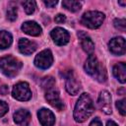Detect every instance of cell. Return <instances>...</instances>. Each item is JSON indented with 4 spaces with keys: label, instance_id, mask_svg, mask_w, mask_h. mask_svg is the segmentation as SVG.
Here are the masks:
<instances>
[{
    "label": "cell",
    "instance_id": "7",
    "mask_svg": "<svg viewBox=\"0 0 126 126\" xmlns=\"http://www.w3.org/2000/svg\"><path fill=\"white\" fill-rule=\"evenodd\" d=\"M65 78H66V83H65L66 91L72 95L77 94L81 89V84L78 78L76 77V75L74 74V72L68 71L67 74H65Z\"/></svg>",
    "mask_w": 126,
    "mask_h": 126
},
{
    "label": "cell",
    "instance_id": "21",
    "mask_svg": "<svg viewBox=\"0 0 126 126\" xmlns=\"http://www.w3.org/2000/svg\"><path fill=\"white\" fill-rule=\"evenodd\" d=\"M41 87L44 91H47L53 87H55V81L52 77H45L41 82Z\"/></svg>",
    "mask_w": 126,
    "mask_h": 126
},
{
    "label": "cell",
    "instance_id": "3",
    "mask_svg": "<svg viewBox=\"0 0 126 126\" xmlns=\"http://www.w3.org/2000/svg\"><path fill=\"white\" fill-rule=\"evenodd\" d=\"M21 67H22V62L14 56L8 55L0 59V70L7 77L10 78L15 77L19 73Z\"/></svg>",
    "mask_w": 126,
    "mask_h": 126
},
{
    "label": "cell",
    "instance_id": "5",
    "mask_svg": "<svg viewBox=\"0 0 126 126\" xmlns=\"http://www.w3.org/2000/svg\"><path fill=\"white\" fill-rule=\"evenodd\" d=\"M13 96L21 101H27L32 97V92L30 90L29 84L26 82H20L14 86L12 91Z\"/></svg>",
    "mask_w": 126,
    "mask_h": 126
},
{
    "label": "cell",
    "instance_id": "12",
    "mask_svg": "<svg viewBox=\"0 0 126 126\" xmlns=\"http://www.w3.org/2000/svg\"><path fill=\"white\" fill-rule=\"evenodd\" d=\"M37 116L42 126H53L55 123V116L49 109L41 108L40 110H38Z\"/></svg>",
    "mask_w": 126,
    "mask_h": 126
},
{
    "label": "cell",
    "instance_id": "15",
    "mask_svg": "<svg viewBox=\"0 0 126 126\" xmlns=\"http://www.w3.org/2000/svg\"><path fill=\"white\" fill-rule=\"evenodd\" d=\"M22 31L25 33L29 35H32V36H37L41 33V28L39 27L38 24H36L33 21L25 22L22 25Z\"/></svg>",
    "mask_w": 126,
    "mask_h": 126
},
{
    "label": "cell",
    "instance_id": "8",
    "mask_svg": "<svg viewBox=\"0 0 126 126\" xmlns=\"http://www.w3.org/2000/svg\"><path fill=\"white\" fill-rule=\"evenodd\" d=\"M45 99L48 101V103L51 106H53L57 110H62L64 108V103L60 99L59 93L55 89V87L45 91Z\"/></svg>",
    "mask_w": 126,
    "mask_h": 126
},
{
    "label": "cell",
    "instance_id": "1",
    "mask_svg": "<svg viewBox=\"0 0 126 126\" xmlns=\"http://www.w3.org/2000/svg\"><path fill=\"white\" fill-rule=\"evenodd\" d=\"M94 107L92 98L88 94H82L76 102L74 109V119L82 123L86 121L94 112Z\"/></svg>",
    "mask_w": 126,
    "mask_h": 126
},
{
    "label": "cell",
    "instance_id": "2",
    "mask_svg": "<svg viewBox=\"0 0 126 126\" xmlns=\"http://www.w3.org/2000/svg\"><path fill=\"white\" fill-rule=\"evenodd\" d=\"M85 71L90 76H92L93 78H94L96 81H98L100 83L106 81L107 75H106L105 68L98 62L97 58L94 54L89 55V57L85 63Z\"/></svg>",
    "mask_w": 126,
    "mask_h": 126
},
{
    "label": "cell",
    "instance_id": "26",
    "mask_svg": "<svg viewBox=\"0 0 126 126\" xmlns=\"http://www.w3.org/2000/svg\"><path fill=\"white\" fill-rule=\"evenodd\" d=\"M54 20H55V22L57 24H63V23L66 22V17L64 15H62V14H58V15L55 16V19Z\"/></svg>",
    "mask_w": 126,
    "mask_h": 126
},
{
    "label": "cell",
    "instance_id": "6",
    "mask_svg": "<svg viewBox=\"0 0 126 126\" xmlns=\"http://www.w3.org/2000/svg\"><path fill=\"white\" fill-rule=\"evenodd\" d=\"M53 62V56L49 49L40 51L34 58V65L39 69H47Z\"/></svg>",
    "mask_w": 126,
    "mask_h": 126
},
{
    "label": "cell",
    "instance_id": "16",
    "mask_svg": "<svg viewBox=\"0 0 126 126\" xmlns=\"http://www.w3.org/2000/svg\"><path fill=\"white\" fill-rule=\"evenodd\" d=\"M19 50L21 53L26 54V55H30L32 53H33L36 49V44L33 41H31L27 38H21L19 40Z\"/></svg>",
    "mask_w": 126,
    "mask_h": 126
},
{
    "label": "cell",
    "instance_id": "24",
    "mask_svg": "<svg viewBox=\"0 0 126 126\" xmlns=\"http://www.w3.org/2000/svg\"><path fill=\"white\" fill-rule=\"evenodd\" d=\"M116 107H117V109L119 110V112L121 113V115H125V113H126V108H125V99L123 98V99H120V100H118V101H116Z\"/></svg>",
    "mask_w": 126,
    "mask_h": 126
},
{
    "label": "cell",
    "instance_id": "9",
    "mask_svg": "<svg viewBox=\"0 0 126 126\" xmlns=\"http://www.w3.org/2000/svg\"><path fill=\"white\" fill-rule=\"evenodd\" d=\"M50 35L53 39V41L57 44V45H65L69 42V32L62 29V28H55L51 31Z\"/></svg>",
    "mask_w": 126,
    "mask_h": 126
},
{
    "label": "cell",
    "instance_id": "27",
    "mask_svg": "<svg viewBox=\"0 0 126 126\" xmlns=\"http://www.w3.org/2000/svg\"><path fill=\"white\" fill-rule=\"evenodd\" d=\"M90 126H102V123H101V121L98 118H94L90 123Z\"/></svg>",
    "mask_w": 126,
    "mask_h": 126
},
{
    "label": "cell",
    "instance_id": "25",
    "mask_svg": "<svg viewBox=\"0 0 126 126\" xmlns=\"http://www.w3.org/2000/svg\"><path fill=\"white\" fill-rule=\"evenodd\" d=\"M8 111V104L3 101V100H0V117L4 116Z\"/></svg>",
    "mask_w": 126,
    "mask_h": 126
},
{
    "label": "cell",
    "instance_id": "19",
    "mask_svg": "<svg viewBox=\"0 0 126 126\" xmlns=\"http://www.w3.org/2000/svg\"><path fill=\"white\" fill-rule=\"evenodd\" d=\"M62 5L64 8L71 12H77L81 9L82 4L79 1H74V0H64L62 2Z\"/></svg>",
    "mask_w": 126,
    "mask_h": 126
},
{
    "label": "cell",
    "instance_id": "14",
    "mask_svg": "<svg viewBox=\"0 0 126 126\" xmlns=\"http://www.w3.org/2000/svg\"><path fill=\"white\" fill-rule=\"evenodd\" d=\"M31 118V113L26 109H19L14 113V121L19 126H29Z\"/></svg>",
    "mask_w": 126,
    "mask_h": 126
},
{
    "label": "cell",
    "instance_id": "30",
    "mask_svg": "<svg viewBox=\"0 0 126 126\" xmlns=\"http://www.w3.org/2000/svg\"><path fill=\"white\" fill-rule=\"evenodd\" d=\"M106 126H118L114 121H112V120H109V121H107V123H106Z\"/></svg>",
    "mask_w": 126,
    "mask_h": 126
},
{
    "label": "cell",
    "instance_id": "11",
    "mask_svg": "<svg viewBox=\"0 0 126 126\" xmlns=\"http://www.w3.org/2000/svg\"><path fill=\"white\" fill-rule=\"evenodd\" d=\"M98 106L103 111L105 114H110L112 112L111 108V96L107 91H102L100 92L98 95V100H97Z\"/></svg>",
    "mask_w": 126,
    "mask_h": 126
},
{
    "label": "cell",
    "instance_id": "29",
    "mask_svg": "<svg viewBox=\"0 0 126 126\" xmlns=\"http://www.w3.org/2000/svg\"><path fill=\"white\" fill-rule=\"evenodd\" d=\"M0 93H1L3 95H5V94L8 93V88H7L6 86H2L1 89H0Z\"/></svg>",
    "mask_w": 126,
    "mask_h": 126
},
{
    "label": "cell",
    "instance_id": "18",
    "mask_svg": "<svg viewBox=\"0 0 126 126\" xmlns=\"http://www.w3.org/2000/svg\"><path fill=\"white\" fill-rule=\"evenodd\" d=\"M12 43V35L6 31H0V49L8 48Z\"/></svg>",
    "mask_w": 126,
    "mask_h": 126
},
{
    "label": "cell",
    "instance_id": "4",
    "mask_svg": "<svg viewBox=\"0 0 126 126\" xmlns=\"http://www.w3.org/2000/svg\"><path fill=\"white\" fill-rule=\"evenodd\" d=\"M104 20V14L98 11H88L81 19V23L89 29H97L101 26Z\"/></svg>",
    "mask_w": 126,
    "mask_h": 126
},
{
    "label": "cell",
    "instance_id": "13",
    "mask_svg": "<svg viewBox=\"0 0 126 126\" xmlns=\"http://www.w3.org/2000/svg\"><path fill=\"white\" fill-rule=\"evenodd\" d=\"M78 36L80 38L81 45H82V48L84 49V51L87 52L89 55L93 54V52L94 51V43L92 40V38L88 34H86L84 32H79Z\"/></svg>",
    "mask_w": 126,
    "mask_h": 126
},
{
    "label": "cell",
    "instance_id": "10",
    "mask_svg": "<svg viewBox=\"0 0 126 126\" xmlns=\"http://www.w3.org/2000/svg\"><path fill=\"white\" fill-rule=\"evenodd\" d=\"M108 46H109L110 52L115 54V55H123L126 51L125 39L121 36L113 37L112 39H110Z\"/></svg>",
    "mask_w": 126,
    "mask_h": 126
},
{
    "label": "cell",
    "instance_id": "22",
    "mask_svg": "<svg viewBox=\"0 0 126 126\" xmlns=\"http://www.w3.org/2000/svg\"><path fill=\"white\" fill-rule=\"evenodd\" d=\"M114 27L121 31V32H125L126 29V21L125 19H115L114 20Z\"/></svg>",
    "mask_w": 126,
    "mask_h": 126
},
{
    "label": "cell",
    "instance_id": "28",
    "mask_svg": "<svg viewBox=\"0 0 126 126\" xmlns=\"http://www.w3.org/2000/svg\"><path fill=\"white\" fill-rule=\"evenodd\" d=\"M44 4H45L47 7L52 8V7H54V6L57 4V1H56V0H53V1H44Z\"/></svg>",
    "mask_w": 126,
    "mask_h": 126
},
{
    "label": "cell",
    "instance_id": "20",
    "mask_svg": "<svg viewBox=\"0 0 126 126\" xmlns=\"http://www.w3.org/2000/svg\"><path fill=\"white\" fill-rule=\"evenodd\" d=\"M22 5H23L26 13L29 15L32 14L36 7V3L34 1H24V2H22Z\"/></svg>",
    "mask_w": 126,
    "mask_h": 126
},
{
    "label": "cell",
    "instance_id": "17",
    "mask_svg": "<svg viewBox=\"0 0 126 126\" xmlns=\"http://www.w3.org/2000/svg\"><path fill=\"white\" fill-rule=\"evenodd\" d=\"M113 75L114 77L122 84L126 82V65L123 62L116 64L113 67Z\"/></svg>",
    "mask_w": 126,
    "mask_h": 126
},
{
    "label": "cell",
    "instance_id": "23",
    "mask_svg": "<svg viewBox=\"0 0 126 126\" xmlns=\"http://www.w3.org/2000/svg\"><path fill=\"white\" fill-rule=\"evenodd\" d=\"M17 18V8L16 7H10L7 10V19L11 22L15 21Z\"/></svg>",
    "mask_w": 126,
    "mask_h": 126
},
{
    "label": "cell",
    "instance_id": "31",
    "mask_svg": "<svg viewBox=\"0 0 126 126\" xmlns=\"http://www.w3.org/2000/svg\"><path fill=\"white\" fill-rule=\"evenodd\" d=\"M119 4L122 5V6H125V2H119Z\"/></svg>",
    "mask_w": 126,
    "mask_h": 126
}]
</instances>
